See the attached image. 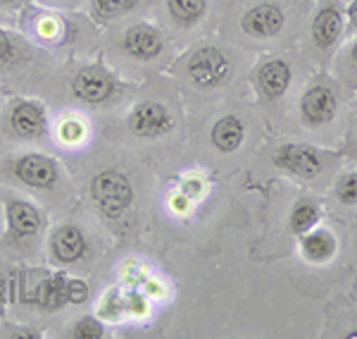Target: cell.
Masks as SVG:
<instances>
[{
    "label": "cell",
    "instance_id": "obj_1",
    "mask_svg": "<svg viewBox=\"0 0 357 339\" xmlns=\"http://www.w3.org/2000/svg\"><path fill=\"white\" fill-rule=\"evenodd\" d=\"M0 203L5 212V237L3 244H26L33 241L45 229V212L33 201L17 196L13 192L0 194Z\"/></svg>",
    "mask_w": 357,
    "mask_h": 339
},
{
    "label": "cell",
    "instance_id": "obj_2",
    "mask_svg": "<svg viewBox=\"0 0 357 339\" xmlns=\"http://www.w3.org/2000/svg\"><path fill=\"white\" fill-rule=\"evenodd\" d=\"M10 177L31 192H50L62 182V165L53 156L41 151H26L8 163Z\"/></svg>",
    "mask_w": 357,
    "mask_h": 339
},
{
    "label": "cell",
    "instance_id": "obj_3",
    "mask_svg": "<svg viewBox=\"0 0 357 339\" xmlns=\"http://www.w3.org/2000/svg\"><path fill=\"white\" fill-rule=\"evenodd\" d=\"M329 156H331L329 151H324V148H319V146H312V143L289 141V143H281L272 153V163L276 170L291 175L293 180L312 182L326 170Z\"/></svg>",
    "mask_w": 357,
    "mask_h": 339
},
{
    "label": "cell",
    "instance_id": "obj_4",
    "mask_svg": "<svg viewBox=\"0 0 357 339\" xmlns=\"http://www.w3.org/2000/svg\"><path fill=\"white\" fill-rule=\"evenodd\" d=\"M72 96L84 106L100 108L107 103L117 101L122 94L124 84L119 82L117 74H112L102 65H84L82 70L74 72L72 82H69Z\"/></svg>",
    "mask_w": 357,
    "mask_h": 339
},
{
    "label": "cell",
    "instance_id": "obj_5",
    "mask_svg": "<svg viewBox=\"0 0 357 339\" xmlns=\"http://www.w3.org/2000/svg\"><path fill=\"white\" fill-rule=\"evenodd\" d=\"M183 72H186L188 82L195 89H217V86L227 84V79L231 77V60L220 45L203 43L193 48L191 55L186 57Z\"/></svg>",
    "mask_w": 357,
    "mask_h": 339
},
{
    "label": "cell",
    "instance_id": "obj_6",
    "mask_svg": "<svg viewBox=\"0 0 357 339\" xmlns=\"http://www.w3.org/2000/svg\"><path fill=\"white\" fill-rule=\"evenodd\" d=\"M338 106H341V99H338L336 86L326 77H317L303 89L301 101H298V113H301L305 127L321 129L329 127L336 120Z\"/></svg>",
    "mask_w": 357,
    "mask_h": 339
},
{
    "label": "cell",
    "instance_id": "obj_7",
    "mask_svg": "<svg viewBox=\"0 0 357 339\" xmlns=\"http://www.w3.org/2000/svg\"><path fill=\"white\" fill-rule=\"evenodd\" d=\"M91 199L105 217H119L134 203V182L119 170H102L91 180Z\"/></svg>",
    "mask_w": 357,
    "mask_h": 339
},
{
    "label": "cell",
    "instance_id": "obj_8",
    "mask_svg": "<svg viewBox=\"0 0 357 339\" xmlns=\"http://www.w3.org/2000/svg\"><path fill=\"white\" fill-rule=\"evenodd\" d=\"M345 36V13L341 0H319L310 20V43L319 55H331Z\"/></svg>",
    "mask_w": 357,
    "mask_h": 339
},
{
    "label": "cell",
    "instance_id": "obj_9",
    "mask_svg": "<svg viewBox=\"0 0 357 339\" xmlns=\"http://www.w3.org/2000/svg\"><path fill=\"white\" fill-rule=\"evenodd\" d=\"M126 127L138 139H162L174 131L176 120L162 101H141L126 115Z\"/></svg>",
    "mask_w": 357,
    "mask_h": 339
},
{
    "label": "cell",
    "instance_id": "obj_10",
    "mask_svg": "<svg viewBox=\"0 0 357 339\" xmlns=\"http://www.w3.org/2000/svg\"><path fill=\"white\" fill-rule=\"evenodd\" d=\"M250 82L255 86L257 96L264 103H279L289 94L291 84H293V65L291 60L279 55H269L264 57L260 65L252 70Z\"/></svg>",
    "mask_w": 357,
    "mask_h": 339
},
{
    "label": "cell",
    "instance_id": "obj_11",
    "mask_svg": "<svg viewBox=\"0 0 357 339\" xmlns=\"http://www.w3.org/2000/svg\"><path fill=\"white\" fill-rule=\"evenodd\" d=\"M48 110L36 99H15L8 108V129L22 141H38L48 134Z\"/></svg>",
    "mask_w": 357,
    "mask_h": 339
},
{
    "label": "cell",
    "instance_id": "obj_12",
    "mask_svg": "<svg viewBox=\"0 0 357 339\" xmlns=\"http://www.w3.org/2000/svg\"><path fill=\"white\" fill-rule=\"evenodd\" d=\"M91 254V244L86 232L79 225L65 222L50 229L48 234V258L57 268H69L82 263Z\"/></svg>",
    "mask_w": 357,
    "mask_h": 339
},
{
    "label": "cell",
    "instance_id": "obj_13",
    "mask_svg": "<svg viewBox=\"0 0 357 339\" xmlns=\"http://www.w3.org/2000/svg\"><path fill=\"white\" fill-rule=\"evenodd\" d=\"M289 15L274 0H262L248 8L243 17H241V31L252 41H269L284 34Z\"/></svg>",
    "mask_w": 357,
    "mask_h": 339
},
{
    "label": "cell",
    "instance_id": "obj_14",
    "mask_svg": "<svg viewBox=\"0 0 357 339\" xmlns=\"http://www.w3.org/2000/svg\"><path fill=\"white\" fill-rule=\"evenodd\" d=\"M122 50L131 60L151 62L162 55L165 50V34L151 22H134L122 34Z\"/></svg>",
    "mask_w": 357,
    "mask_h": 339
},
{
    "label": "cell",
    "instance_id": "obj_15",
    "mask_svg": "<svg viewBox=\"0 0 357 339\" xmlns=\"http://www.w3.org/2000/svg\"><path fill=\"white\" fill-rule=\"evenodd\" d=\"M65 284H67V275L62 270L60 273H50L26 291L24 301L36 308H43V311H60L62 306H67Z\"/></svg>",
    "mask_w": 357,
    "mask_h": 339
},
{
    "label": "cell",
    "instance_id": "obj_16",
    "mask_svg": "<svg viewBox=\"0 0 357 339\" xmlns=\"http://www.w3.org/2000/svg\"><path fill=\"white\" fill-rule=\"evenodd\" d=\"M298 239H301L303 258L307 263H312V266H324V263H329L338 251V241L333 237V232L319 225L314 229H310V232H305L303 237H298Z\"/></svg>",
    "mask_w": 357,
    "mask_h": 339
},
{
    "label": "cell",
    "instance_id": "obj_17",
    "mask_svg": "<svg viewBox=\"0 0 357 339\" xmlns=\"http://www.w3.org/2000/svg\"><path fill=\"white\" fill-rule=\"evenodd\" d=\"M210 141L215 146V151L224 153H236L245 141V124L238 115H224V117L217 120L210 129Z\"/></svg>",
    "mask_w": 357,
    "mask_h": 339
},
{
    "label": "cell",
    "instance_id": "obj_18",
    "mask_svg": "<svg viewBox=\"0 0 357 339\" xmlns=\"http://www.w3.org/2000/svg\"><path fill=\"white\" fill-rule=\"evenodd\" d=\"M321 220V203L312 196H301L291 205L289 212V229L296 237H303L305 232L314 229Z\"/></svg>",
    "mask_w": 357,
    "mask_h": 339
},
{
    "label": "cell",
    "instance_id": "obj_19",
    "mask_svg": "<svg viewBox=\"0 0 357 339\" xmlns=\"http://www.w3.org/2000/svg\"><path fill=\"white\" fill-rule=\"evenodd\" d=\"M167 15L181 29H193L205 20L207 0H165Z\"/></svg>",
    "mask_w": 357,
    "mask_h": 339
},
{
    "label": "cell",
    "instance_id": "obj_20",
    "mask_svg": "<svg viewBox=\"0 0 357 339\" xmlns=\"http://www.w3.org/2000/svg\"><path fill=\"white\" fill-rule=\"evenodd\" d=\"M141 0H89L91 17L98 24H110L136 8Z\"/></svg>",
    "mask_w": 357,
    "mask_h": 339
},
{
    "label": "cell",
    "instance_id": "obj_21",
    "mask_svg": "<svg viewBox=\"0 0 357 339\" xmlns=\"http://www.w3.org/2000/svg\"><path fill=\"white\" fill-rule=\"evenodd\" d=\"M86 122L82 117H77V115H65V117L57 122V141L65 143V146H77V143H82L86 139Z\"/></svg>",
    "mask_w": 357,
    "mask_h": 339
},
{
    "label": "cell",
    "instance_id": "obj_22",
    "mask_svg": "<svg viewBox=\"0 0 357 339\" xmlns=\"http://www.w3.org/2000/svg\"><path fill=\"white\" fill-rule=\"evenodd\" d=\"M333 194H336V201L341 205H348V208H357V170L343 172V175L336 180Z\"/></svg>",
    "mask_w": 357,
    "mask_h": 339
},
{
    "label": "cell",
    "instance_id": "obj_23",
    "mask_svg": "<svg viewBox=\"0 0 357 339\" xmlns=\"http://www.w3.org/2000/svg\"><path fill=\"white\" fill-rule=\"evenodd\" d=\"M69 337L77 339H100L105 337V325H102L100 315H82L79 320L72 323V330H69Z\"/></svg>",
    "mask_w": 357,
    "mask_h": 339
},
{
    "label": "cell",
    "instance_id": "obj_24",
    "mask_svg": "<svg viewBox=\"0 0 357 339\" xmlns=\"http://www.w3.org/2000/svg\"><path fill=\"white\" fill-rule=\"evenodd\" d=\"M22 38H17L13 31L0 29V70L15 65L22 55Z\"/></svg>",
    "mask_w": 357,
    "mask_h": 339
},
{
    "label": "cell",
    "instance_id": "obj_25",
    "mask_svg": "<svg viewBox=\"0 0 357 339\" xmlns=\"http://www.w3.org/2000/svg\"><path fill=\"white\" fill-rule=\"evenodd\" d=\"M65 296H67L69 306H84V303L91 298V287L82 277H67Z\"/></svg>",
    "mask_w": 357,
    "mask_h": 339
},
{
    "label": "cell",
    "instance_id": "obj_26",
    "mask_svg": "<svg viewBox=\"0 0 357 339\" xmlns=\"http://www.w3.org/2000/svg\"><path fill=\"white\" fill-rule=\"evenodd\" d=\"M124 311V296L119 294L117 289L107 291L105 298L100 303V318H107V320H117L119 315Z\"/></svg>",
    "mask_w": 357,
    "mask_h": 339
},
{
    "label": "cell",
    "instance_id": "obj_27",
    "mask_svg": "<svg viewBox=\"0 0 357 339\" xmlns=\"http://www.w3.org/2000/svg\"><path fill=\"white\" fill-rule=\"evenodd\" d=\"M343 13H345V36L357 34V0H350L343 8Z\"/></svg>",
    "mask_w": 357,
    "mask_h": 339
},
{
    "label": "cell",
    "instance_id": "obj_28",
    "mask_svg": "<svg viewBox=\"0 0 357 339\" xmlns=\"http://www.w3.org/2000/svg\"><path fill=\"white\" fill-rule=\"evenodd\" d=\"M345 74L357 79V38L345 48Z\"/></svg>",
    "mask_w": 357,
    "mask_h": 339
},
{
    "label": "cell",
    "instance_id": "obj_29",
    "mask_svg": "<svg viewBox=\"0 0 357 339\" xmlns=\"http://www.w3.org/2000/svg\"><path fill=\"white\" fill-rule=\"evenodd\" d=\"M188 205H191V199H188L186 194H176V196L172 199V208L178 210V212H186Z\"/></svg>",
    "mask_w": 357,
    "mask_h": 339
},
{
    "label": "cell",
    "instance_id": "obj_30",
    "mask_svg": "<svg viewBox=\"0 0 357 339\" xmlns=\"http://www.w3.org/2000/svg\"><path fill=\"white\" fill-rule=\"evenodd\" d=\"M181 194H186L188 199L198 196V194H200V184L198 182H186V184H183V192Z\"/></svg>",
    "mask_w": 357,
    "mask_h": 339
},
{
    "label": "cell",
    "instance_id": "obj_31",
    "mask_svg": "<svg viewBox=\"0 0 357 339\" xmlns=\"http://www.w3.org/2000/svg\"><path fill=\"white\" fill-rule=\"evenodd\" d=\"M5 298H8V282H5V277L0 275V313H3V308H5Z\"/></svg>",
    "mask_w": 357,
    "mask_h": 339
},
{
    "label": "cell",
    "instance_id": "obj_32",
    "mask_svg": "<svg viewBox=\"0 0 357 339\" xmlns=\"http://www.w3.org/2000/svg\"><path fill=\"white\" fill-rule=\"evenodd\" d=\"M22 0H0V10H15L20 8Z\"/></svg>",
    "mask_w": 357,
    "mask_h": 339
},
{
    "label": "cell",
    "instance_id": "obj_33",
    "mask_svg": "<svg viewBox=\"0 0 357 339\" xmlns=\"http://www.w3.org/2000/svg\"><path fill=\"white\" fill-rule=\"evenodd\" d=\"M45 5H57V3H65V0H41Z\"/></svg>",
    "mask_w": 357,
    "mask_h": 339
},
{
    "label": "cell",
    "instance_id": "obj_34",
    "mask_svg": "<svg viewBox=\"0 0 357 339\" xmlns=\"http://www.w3.org/2000/svg\"><path fill=\"white\" fill-rule=\"evenodd\" d=\"M350 339H357V332H350V335H348Z\"/></svg>",
    "mask_w": 357,
    "mask_h": 339
},
{
    "label": "cell",
    "instance_id": "obj_35",
    "mask_svg": "<svg viewBox=\"0 0 357 339\" xmlns=\"http://www.w3.org/2000/svg\"><path fill=\"white\" fill-rule=\"evenodd\" d=\"M355 120H357V115H355Z\"/></svg>",
    "mask_w": 357,
    "mask_h": 339
}]
</instances>
